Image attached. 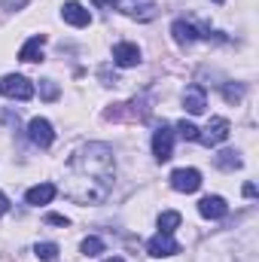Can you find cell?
Masks as SVG:
<instances>
[{"instance_id":"1","label":"cell","mask_w":259,"mask_h":262,"mask_svg":"<svg viewBox=\"0 0 259 262\" xmlns=\"http://www.w3.org/2000/svg\"><path fill=\"white\" fill-rule=\"evenodd\" d=\"M67 198L76 204H101L113 186V149L107 143H85L67 162Z\"/></svg>"},{"instance_id":"2","label":"cell","mask_w":259,"mask_h":262,"mask_svg":"<svg viewBox=\"0 0 259 262\" xmlns=\"http://www.w3.org/2000/svg\"><path fill=\"white\" fill-rule=\"evenodd\" d=\"M0 95L12 98V101H31L34 98V82L18 76V73H9V76L0 79Z\"/></svg>"},{"instance_id":"3","label":"cell","mask_w":259,"mask_h":262,"mask_svg":"<svg viewBox=\"0 0 259 262\" xmlns=\"http://www.w3.org/2000/svg\"><path fill=\"white\" fill-rule=\"evenodd\" d=\"M229 134H232L229 119H223V116H213V119L204 125V131H198V143H204V146H217V143H223Z\"/></svg>"},{"instance_id":"4","label":"cell","mask_w":259,"mask_h":262,"mask_svg":"<svg viewBox=\"0 0 259 262\" xmlns=\"http://www.w3.org/2000/svg\"><path fill=\"white\" fill-rule=\"evenodd\" d=\"M153 156L159 162H168L174 156V131L168 128V125H159V128L153 131Z\"/></svg>"},{"instance_id":"5","label":"cell","mask_w":259,"mask_h":262,"mask_svg":"<svg viewBox=\"0 0 259 262\" xmlns=\"http://www.w3.org/2000/svg\"><path fill=\"white\" fill-rule=\"evenodd\" d=\"M146 250H149V256L162 259V256H177V253H180V244L174 241V235H171V232H159L156 238H149Z\"/></svg>"},{"instance_id":"6","label":"cell","mask_w":259,"mask_h":262,"mask_svg":"<svg viewBox=\"0 0 259 262\" xmlns=\"http://www.w3.org/2000/svg\"><path fill=\"white\" fill-rule=\"evenodd\" d=\"M28 137H31L40 149H49V146H52V140H55V131H52V125H49V119L37 116V119H31V122H28Z\"/></svg>"},{"instance_id":"7","label":"cell","mask_w":259,"mask_h":262,"mask_svg":"<svg viewBox=\"0 0 259 262\" xmlns=\"http://www.w3.org/2000/svg\"><path fill=\"white\" fill-rule=\"evenodd\" d=\"M171 186L177 189V192H198V186H201V174L195 171V168H177L174 174H171Z\"/></svg>"},{"instance_id":"8","label":"cell","mask_w":259,"mask_h":262,"mask_svg":"<svg viewBox=\"0 0 259 262\" xmlns=\"http://www.w3.org/2000/svg\"><path fill=\"white\" fill-rule=\"evenodd\" d=\"M198 213L204 220H223L229 213V204H226V198H220V195H204L198 201Z\"/></svg>"},{"instance_id":"9","label":"cell","mask_w":259,"mask_h":262,"mask_svg":"<svg viewBox=\"0 0 259 262\" xmlns=\"http://www.w3.org/2000/svg\"><path fill=\"white\" fill-rule=\"evenodd\" d=\"M61 18H64L67 25H73V28H89L92 25V12L82 3H73V0L61 6Z\"/></svg>"},{"instance_id":"10","label":"cell","mask_w":259,"mask_h":262,"mask_svg":"<svg viewBox=\"0 0 259 262\" xmlns=\"http://www.w3.org/2000/svg\"><path fill=\"white\" fill-rule=\"evenodd\" d=\"M183 107H186L192 116L204 113L207 98H204V89H201V85H186V92H183Z\"/></svg>"},{"instance_id":"11","label":"cell","mask_w":259,"mask_h":262,"mask_svg":"<svg viewBox=\"0 0 259 262\" xmlns=\"http://www.w3.org/2000/svg\"><path fill=\"white\" fill-rule=\"evenodd\" d=\"M55 195H58L55 183H40V186H31V189H28L25 201H28V204H34V207H40V204H49Z\"/></svg>"},{"instance_id":"12","label":"cell","mask_w":259,"mask_h":262,"mask_svg":"<svg viewBox=\"0 0 259 262\" xmlns=\"http://www.w3.org/2000/svg\"><path fill=\"white\" fill-rule=\"evenodd\" d=\"M113 61L119 67H134L140 61V49H137L134 43H119V46L113 49Z\"/></svg>"},{"instance_id":"13","label":"cell","mask_w":259,"mask_h":262,"mask_svg":"<svg viewBox=\"0 0 259 262\" xmlns=\"http://www.w3.org/2000/svg\"><path fill=\"white\" fill-rule=\"evenodd\" d=\"M43 46H46V37L37 34V37H31V40L21 46L18 58H21V61H40V58H43Z\"/></svg>"},{"instance_id":"14","label":"cell","mask_w":259,"mask_h":262,"mask_svg":"<svg viewBox=\"0 0 259 262\" xmlns=\"http://www.w3.org/2000/svg\"><path fill=\"white\" fill-rule=\"evenodd\" d=\"M171 34H174V40L180 43V46H189V43H195V28L186 21V18H177L174 25H171Z\"/></svg>"},{"instance_id":"15","label":"cell","mask_w":259,"mask_h":262,"mask_svg":"<svg viewBox=\"0 0 259 262\" xmlns=\"http://www.w3.org/2000/svg\"><path fill=\"white\" fill-rule=\"evenodd\" d=\"M213 162H217V168H223V171H235V168H241V159H238V152H232V149L217 152Z\"/></svg>"},{"instance_id":"16","label":"cell","mask_w":259,"mask_h":262,"mask_svg":"<svg viewBox=\"0 0 259 262\" xmlns=\"http://www.w3.org/2000/svg\"><path fill=\"white\" fill-rule=\"evenodd\" d=\"M177 226H180V213H177V210L159 213V232H174Z\"/></svg>"},{"instance_id":"17","label":"cell","mask_w":259,"mask_h":262,"mask_svg":"<svg viewBox=\"0 0 259 262\" xmlns=\"http://www.w3.org/2000/svg\"><path fill=\"white\" fill-rule=\"evenodd\" d=\"M34 253H37V259H43V262H55L58 259V244H37L34 247Z\"/></svg>"},{"instance_id":"18","label":"cell","mask_w":259,"mask_h":262,"mask_svg":"<svg viewBox=\"0 0 259 262\" xmlns=\"http://www.w3.org/2000/svg\"><path fill=\"white\" fill-rule=\"evenodd\" d=\"M82 253H85V256H98V253H104V241L95 238V235H89V238L82 241Z\"/></svg>"},{"instance_id":"19","label":"cell","mask_w":259,"mask_h":262,"mask_svg":"<svg viewBox=\"0 0 259 262\" xmlns=\"http://www.w3.org/2000/svg\"><path fill=\"white\" fill-rule=\"evenodd\" d=\"M177 131H180V137H183V140H198V128H195L192 122H186V119H180V122H177Z\"/></svg>"},{"instance_id":"20","label":"cell","mask_w":259,"mask_h":262,"mask_svg":"<svg viewBox=\"0 0 259 262\" xmlns=\"http://www.w3.org/2000/svg\"><path fill=\"white\" fill-rule=\"evenodd\" d=\"M40 95H43V101H55L58 98V85L52 79H43L40 82Z\"/></svg>"},{"instance_id":"21","label":"cell","mask_w":259,"mask_h":262,"mask_svg":"<svg viewBox=\"0 0 259 262\" xmlns=\"http://www.w3.org/2000/svg\"><path fill=\"white\" fill-rule=\"evenodd\" d=\"M223 95H226V101H229V104H238V101L244 98V89H241V85H232V82H229V85L223 89Z\"/></svg>"},{"instance_id":"22","label":"cell","mask_w":259,"mask_h":262,"mask_svg":"<svg viewBox=\"0 0 259 262\" xmlns=\"http://www.w3.org/2000/svg\"><path fill=\"white\" fill-rule=\"evenodd\" d=\"M46 223H52V226H67L70 220H67V216H61V213H46Z\"/></svg>"},{"instance_id":"23","label":"cell","mask_w":259,"mask_h":262,"mask_svg":"<svg viewBox=\"0 0 259 262\" xmlns=\"http://www.w3.org/2000/svg\"><path fill=\"white\" fill-rule=\"evenodd\" d=\"M6 210H9V198H6V195H3V192H0V216H3Z\"/></svg>"},{"instance_id":"24","label":"cell","mask_w":259,"mask_h":262,"mask_svg":"<svg viewBox=\"0 0 259 262\" xmlns=\"http://www.w3.org/2000/svg\"><path fill=\"white\" fill-rule=\"evenodd\" d=\"M3 6H6V9H12V6H25V0H3Z\"/></svg>"},{"instance_id":"25","label":"cell","mask_w":259,"mask_h":262,"mask_svg":"<svg viewBox=\"0 0 259 262\" xmlns=\"http://www.w3.org/2000/svg\"><path fill=\"white\" fill-rule=\"evenodd\" d=\"M244 195L253 198V195H256V186H253V183H247V186H244Z\"/></svg>"},{"instance_id":"26","label":"cell","mask_w":259,"mask_h":262,"mask_svg":"<svg viewBox=\"0 0 259 262\" xmlns=\"http://www.w3.org/2000/svg\"><path fill=\"white\" fill-rule=\"evenodd\" d=\"M92 3H95V6H110V9H113V3H116V0H92Z\"/></svg>"},{"instance_id":"27","label":"cell","mask_w":259,"mask_h":262,"mask_svg":"<svg viewBox=\"0 0 259 262\" xmlns=\"http://www.w3.org/2000/svg\"><path fill=\"white\" fill-rule=\"evenodd\" d=\"M104 262H125V259H119V256H113V259H104Z\"/></svg>"},{"instance_id":"28","label":"cell","mask_w":259,"mask_h":262,"mask_svg":"<svg viewBox=\"0 0 259 262\" xmlns=\"http://www.w3.org/2000/svg\"><path fill=\"white\" fill-rule=\"evenodd\" d=\"M213 3H223V0H213Z\"/></svg>"}]
</instances>
